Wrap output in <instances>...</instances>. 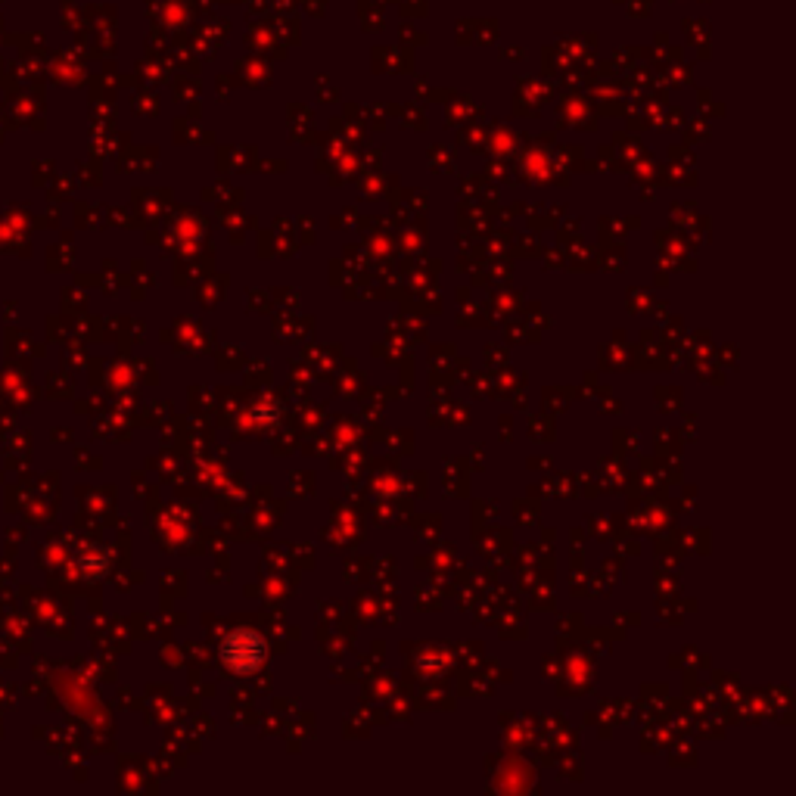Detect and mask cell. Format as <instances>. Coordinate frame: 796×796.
Listing matches in <instances>:
<instances>
[{"mask_svg":"<svg viewBox=\"0 0 796 796\" xmlns=\"http://www.w3.org/2000/svg\"><path fill=\"white\" fill-rule=\"evenodd\" d=\"M221 660L231 666L237 675H249L262 666L265 660V641L249 632V629H240V632H231L224 641H221Z\"/></svg>","mask_w":796,"mask_h":796,"instance_id":"cell-1","label":"cell"}]
</instances>
